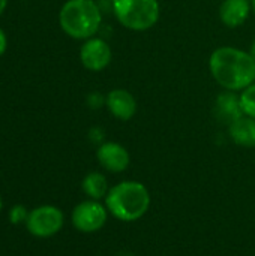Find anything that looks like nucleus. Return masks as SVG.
<instances>
[{"mask_svg": "<svg viewBox=\"0 0 255 256\" xmlns=\"http://www.w3.org/2000/svg\"><path fill=\"white\" fill-rule=\"evenodd\" d=\"M105 105L108 111L119 120H131L137 112V100L128 90L114 88L105 96Z\"/></svg>", "mask_w": 255, "mask_h": 256, "instance_id": "nucleus-9", "label": "nucleus"}, {"mask_svg": "<svg viewBox=\"0 0 255 256\" xmlns=\"http://www.w3.org/2000/svg\"><path fill=\"white\" fill-rule=\"evenodd\" d=\"M6 4H8V0H0V15L5 12V9H6Z\"/></svg>", "mask_w": 255, "mask_h": 256, "instance_id": "nucleus-17", "label": "nucleus"}, {"mask_svg": "<svg viewBox=\"0 0 255 256\" xmlns=\"http://www.w3.org/2000/svg\"><path fill=\"white\" fill-rule=\"evenodd\" d=\"M216 108H218L219 116H222L224 120H230V123L243 114L242 108H240L239 98H236V94H233V93L221 94V98L216 102Z\"/></svg>", "mask_w": 255, "mask_h": 256, "instance_id": "nucleus-13", "label": "nucleus"}, {"mask_svg": "<svg viewBox=\"0 0 255 256\" xmlns=\"http://www.w3.org/2000/svg\"><path fill=\"white\" fill-rule=\"evenodd\" d=\"M239 102H240L242 112L248 117L255 118V82L246 87L245 90H242V94L239 96Z\"/></svg>", "mask_w": 255, "mask_h": 256, "instance_id": "nucleus-14", "label": "nucleus"}, {"mask_svg": "<svg viewBox=\"0 0 255 256\" xmlns=\"http://www.w3.org/2000/svg\"><path fill=\"white\" fill-rule=\"evenodd\" d=\"M117 21L134 32L152 28L159 20L158 0H113Z\"/></svg>", "mask_w": 255, "mask_h": 256, "instance_id": "nucleus-4", "label": "nucleus"}, {"mask_svg": "<svg viewBox=\"0 0 255 256\" xmlns=\"http://www.w3.org/2000/svg\"><path fill=\"white\" fill-rule=\"evenodd\" d=\"M108 219V210L96 200L80 202L72 212V225L86 234L99 231Z\"/></svg>", "mask_w": 255, "mask_h": 256, "instance_id": "nucleus-6", "label": "nucleus"}, {"mask_svg": "<svg viewBox=\"0 0 255 256\" xmlns=\"http://www.w3.org/2000/svg\"><path fill=\"white\" fill-rule=\"evenodd\" d=\"M251 6H252V9H254L255 12V0H251Z\"/></svg>", "mask_w": 255, "mask_h": 256, "instance_id": "nucleus-19", "label": "nucleus"}, {"mask_svg": "<svg viewBox=\"0 0 255 256\" xmlns=\"http://www.w3.org/2000/svg\"><path fill=\"white\" fill-rule=\"evenodd\" d=\"M83 192L90 198V200H96L99 201L101 198H105L110 188H108V182L107 177L101 172H90L84 177L83 183H81Z\"/></svg>", "mask_w": 255, "mask_h": 256, "instance_id": "nucleus-12", "label": "nucleus"}, {"mask_svg": "<svg viewBox=\"0 0 255 256\" xmlns=\"http://www.w3.org/2000/svg\"><path fill=\"white\" fill-rule=\"evenodd\" d=\"M249 10V0H224L219 8V18L227 27L236 28L246 21Z\"/></svg>", "mask_w": 255, "mask_h": 256, "instance_id": "nucleus-10", "label": "nucleus"}, {"mask_svg": "<svg viewBox=\"0 0 255 256\" xmlns=\"http://www.w3.org/2000/svg\"><path fill=\"white\" fill-rule=\"evenodd\" d=\"M213 80L228 92L245 90L255 82L254 57L236 46H219L209 58Z\"/></svg>", "mask_w": 255, "mask_h": 256, "instance_id": "nucleus-1", "label": "nucleus"}, {"mask_svg": "<svg viewBox=\"0 0 255 256\" xmlns=\"http://www.w3.org/2000/svg\"><path fill=\"white\" fill-rule=\"evenodd\" d=\"M9 218H11V222L17 225V224H20V222H26L27 218H29V213H27V210H26L23 206H15V207L11 210Z\"/></svg>", "mask_w": 255, "mask_h": 256, "instance_id": "nucleus-15", "label": "nucleus"}, {"mask_svg": "<svg viewBox=\"0 0 255 256\" xmlns=\"http://www.w3.org/2000/svg\"><path fill=\"white\" fill-rule=\"evenodd\" d=\"M96 158L101 166L110 172H122L129 166L131 162L128 150L122 144L113 141L101 144L96 152Z\"/></svg>", "mask_w": 255, "mask_h": 256, "instance_id": "nucleus-8", "label": "nucleus"}, {"mask_svg": "<svg viewBox=\"0 0 255 256\" xmlns=\"http://www.w3.org/2000/svg\"><path fill=\"white\" fill-rule=\"evenodd\" d=\"M104 200L108 213L122 222L140 220L150 207V194L147 188L134 180L120 182L110 188Z\"/></svg>", "mask_w": 255, "mask_h": 256, "instance_id": "nucleus-2", "label": "nucleus"}, {"mask_svg": "<svg viewBox=\"0 0 255 256\" xmlns=\"http://www.w3.org/2000/svg\"><path fill=\"white\" fill-rule=\"evenodd\" d=\"M101 21L95 0H68L59 12L62 30L74 39H90L99 30Z\"/></svg>", "mask_w": 255, "mask_h": 256, "instance_id": "nucleus-3", "label": "nucleus"}, {"mask_svg": "<svg viewBox=\"0 0 255 256\" xmlns=\"http://www.w3.org/2000/svg\"><path fill=\"white\" fill-rule=\"evenodd\" d=\"M228 132L231 140L237 146L246 148L255 147V118L252 117L240 116L239 118L230 123Z\"/></svg>", "mask_w": 255, "mask_h": 256, "instance_id": "nucleus-11", "label": "nucleus"}, {"mask_svg": "<svg viewBox=\"0 0 255 256\" xmlns=\"http://www.w3.org/2000/svg\"><path fill=\"white\" fill-rule=\"evenodd\" d=\"M65 218L60 208L54 206H42L29 213L26 226L29 232L39 238L56 236L63 226Z\"/></svg>", "mask_w": 255, "mask_h": 256, "instance_id": "nucleus-5", "label": "nucleus"}, {"mask_svg": "<svg viewBox=\"0 0 255 256\" xmlns=\"http://www.w3.org/2000/svg\"><path fill=\"white\" fill-rule=\"evenodd\" d=\"M80 60L83 66L92 72H99L105 69L111 62V48L101 38L86 39L80 50Z\"/></svg>", "mask_w": 255, "mask_h": 256, "instance_id": "nucleus-7", "label": "nucleus"}, {"mask_svg": "<svg viewBox=\"0 0 255 256\" xmlns=\"http://www.w3.org/2000/svg\"><path fill=\"white\" fill-rule=\"evenodd\" d=\"M249 54L254 57V60H255V40L252 42V45H251V51H249Z\"/></svg>", "mask_w": 255, "mask_h": 256, "instance_id": "nucleus-18", "label": "nucleus"}, {"mask_svg": "<svg viewBox=\"0 0 255 256\" xmlns=\"http://www.w3.org/2000/svg\"><path fill=\"white\" fill-rule=\"evenodd\" d=\"M6 48H8V39H6L5 32L0 28V56H2V54H5Z\"/></svg>", "mask_w": 255, "mask_h": 256, "instance_id": "nucleus-16", "label": "nucleus"}, {"mask_svg": "<svg viewBox=\"0 0 255 256\" xmlns=\"http://www.w3.org/2000/svg\"><path fill=\"white\" fill-rule=\"evenodd\" d=\"M0 210H2V200H0Z\"/></svg>", "mask_w": 255, "mask_h": 256, "instance_id": "nucleus-20", "label": "nucleus"}]
</instances>
